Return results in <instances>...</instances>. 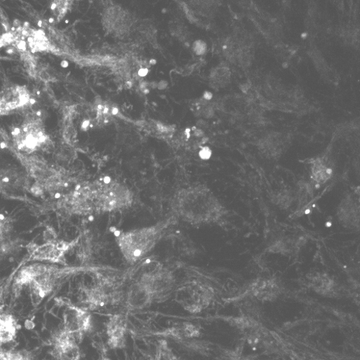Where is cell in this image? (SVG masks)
<instances>
[{"mask_svg":"<svg viewBox=\"0 0 360 360\" xmlns=\"http://www.w3.org/2000/svg\"><path fill=\"white\" fill-rule=\"evenodd\" d=\"M170 207L176 217L192 225L218 223L227 214L214 192L202 185L176 191Z\"/></svg>","mask_w":360,"mask_h":360,"instance_id":"obj_1","label":"cell"},{"mask_svg":"<svg viewBox=\"0 0 360 360\" xmlns=\"http://www.w3.org/2000/svg\"><path fill=\"white\" fill-rule=\"evenodd\" d=\"M171 219L155 225L136 228L119 235L117 244L125 260L134 265L140 261L162 239Z\"/></svg>","mask_w":360,"mask_h":360,"instance_id":"obj_2","label":"cell"},{"mask_svg":"<svg viewBox=\"0 0 360 360\" xmlns=\"http://www.w3.org/2000/svg\"><path fill=\"white\" fill-rule=\"evenodd\" d=\"M62 274L53 266L36 264L23 268L18 275L15 287L16 290L29 286L33 303L39 305L41 300L53 291L56 281Z\"/></svg>","mask_w":360,"mask_h":360,"instance_id":"obj_3","label":"cell"},{"mask_svg":"<svg viewBox=\"0 0 360 360\" xmlns=\"http://www.w3.org/2000/svg\"><path fill=\"white\" fill-rule=\"evenodd\" d=\"M99 186V183H95L77 187L60 199L61 209L74 215L87 216L97 213L96 200Z\"/></svg>","mask_w":360,"mask_h":360,"instance_id":"obj_4","label":"cell"},{"mask_svg":"<svg viewBox=\"0 0 360 360\" xmlns=\"http://www.w3.org/2000/svg\"><path fill=\"white\" fill-rule=\"evenodd\" d=\"M134 194L127 186L110 182L99 186L96 207L97 213L113 212L132 207Z\"/></svg>","mask_w":360,"mask_h":360,"instance_id":"obj_5","label":"cell"},{"mask_svg":"<svg viewBox=\"0 0 360 360\" xmlns=\"http://www.w3.org/2000/svg\"><path fill=\"white\" fill-rule=\"evenodd\" d=\"M214 298V289L198 280L186 282L176 292V299L191 313H199L207 307Z\"/></svg>","mask_w":360,"mask_h":360,"instance_id":"obj_6","label":"cell"},{"mask_svg":"<svg viewBox=\"0 0 360 360\" xmlns=\"http://www.w3.org/2000/svg\"><path fill=\"white\" fill-rule=\"evenodd\" d=\"M151 293L154 301H164L172 293L176 284L174 275L160 266L144 272L140 279Z\"/></svg>","mask_w":360,"mask_h":360,"instance_id":"obj_7","label":"cell"},{"mask_svg":"<svg viewBox=\"0 0 360 360\" xmlns=\"http://www.w3.org/2000/svg\"><path fill=\"white\" fill-rule=\"evenodd\" d=\"M92 327V316L86 307L68 305L63 313L62 330L79 340Z\"/></svg>","mask_w":360,"mask_h":360,"instance_id":"obj_8","label":"cell"},{"mask_svg":"<svg viewBox=\"0 0 360 360\" xmlns=\"http://www.w3.org/2000/svg\"><path fill=\"white\" fill-rule=\"evenodd\" d=\"M77 340L60 330L53 340V355L57 360H81V350Z\"/></svg>","mask_w":360,"mask_h":360,"instance_id":"obj_9","label":"cell"},{"mask_svg":"<svg viewBox=\"0 0 360 360\" xmlns=\"http://www.w3.org/2000/svg\"><path fill=\"white\" fill-rule=\"evenodd\" d=\"M338 218L342 225L351 230L359 228V194L356 191L347 194L338 209Z\"/></svg>","mask_w":360,"mask_h":360,"instance_id":"obj_10","label":"cell"},{"mask_svg":"<svg viewBox=\"0 0 360 360\" xmlns=\"http://www.w3.org/2000/svg\"><path fill=\"white\" fill-rule=\"evenodd\" d=\"M73 246L64 241H51L46 244L35 247L31 253L33 261L60 263L64 261L66 253Z\"/></svg>","mask_w":360,"mask_h":360,"instance_id":"obj_11","label":"cell"},{"mask_svg":"<svg viewBox=\"0 0 360 360\" xmlns=\"http://www.w3.org/2000/svg\"><path fill=\"white\" fill-rule=\"evenodd\" d=\"M247 293L261 301H273L282 293V286L277 279L258 278L249 286Z\"/></svg>","mask_w":360,"mask_h":360,"instance_id":"obj_12","label":"cell"},{"mask_svg":"<svg viewBox=\"0 0 360 360\" xmlns=\"http://www.w3.org/2000/svg\"><path fill=\"white\" fill-rule=\"evenodd\" d=\"M307 285L317 293L324 296H334L338 293V285L328 274L312 272L306 277Z\"/></svg>","mask_w":360,"mask_h":360,"instance_id":"obj_13","label":"cell"},{"mask_svg":"<svg viewBox=\"0 0 360 360\" xmlns=\"http://www.w3.org/2000/svg\"><path fill=\"white\" fill-rule=\"evenodd\" d=\"M127 324L120 314L113 316L106 326L109 345L112 349H122L125 345Z\"/></svg>","mask_w":360,"mask_h":360,"instance_id":"obj_14","label":"cell"},{"mask_svg":"<svg viewBox=\"0 0 360 360\" xmlns=\"http://www.w3.org/2000/svg\"><path fill=\"white\" fill-rule=\"evenodd\" d=\"M153 301L149 290L140 280L133 284L127 293V306L133 311L141 310Z\"/></svg>","mask_w":360,"mask_h":360,"instance_id":"obj_15","label":"cell"},{"mask_svg":"<svg viewBox=\"0 0 360 360\" xmlns=\"http://www.w3.org/2000/svg\"><path fill=\"white\" fill-rule=\"evenodd\" d=\"M305 244L301 237H284L275 240L269 245L268 251L282 256H290L297 254Z\"/></svg>","mask_w":360,"mask_h":360,"instance_id":"obj_16","label":"cell"},{"mask_svg":"<svg viewBox=\"0 0 360 360\" xmlns=\"http://www.w3.org/2000/svg\"><path fill=\"white\" fill-rule=\"evenodd\" d=\"M333 174V169L326 159L317 158L311 162L310 182L315 188L327 184Z\"/></svg>","mask_w":360,"mask_h":360,"instance_id":"obj_17","label":"cell"},{"mask_svg":"<svg viewBox=\"0 0 360 360\" xmlns=\"http://www.w3.org/2000/svg\"><path fill=\"white\" fill-rule=\"evenodd\" d=\"M314 188L315 187L310 181L302 180L299 182L297 190L295 191L296 213L303 214L310 209V205L314 199Z\"/></svg>","mask_w":360,"mask_h":360,"instance_id":"obj_18","label":"cell"},{"mask_svg":"<svg viewBox=\"0 0 360 360\" xmlns=\"http://www.w3.org/2000/svg\"><path fill=\"white\" fill-rule=\"evenodd\" d=\"M18 331V324L15 317L9 313L0 312V345L14 342Z\"/></svg>","mask_w":360,"mask_h":360,"instance_id":"obj_19","label":"cell"},{"mask_svg":"<svg viewBox=\"0 0 360 360\" xmlns=\"http://www.w3.org/2000/svg\"><path fill=\"white\" fill-rule=\"evenodd\" d=\"M274 203L281 209H289L296 202L295 191L282 190L273 197Z\"/></svg>","mask_w":360,"mask_h":360,"instance_id":"obj_20","label":"cell"},{"mask_svg":"<svg viewBox=\"0 0 360 360\" xmlns=\"http://www.w3.org/2000/svg\"><path fill=\"white\" fill-rule=\"evenodd\" d=\"M0 360H36L27 350L8 349L0 347Z\"/></svg>","mask_w":360,"mask_h":360,"instance_id":"obj_21","label":"cell"},{"mask_svg":"<svg viewBox=\"0 0 360 360\" xmlns=\"http://www.w3.org/2000/svg\"><path fill=\"white\" fill-rule=\"evenodd\" d=\"M194 50L198 55H202L207 50V45L202 41H198L194 43Z\"/></svg>","mask_w":360,"mask_h":360,"instance_id":"obj_22","label":"cell"},{"mask_svg":"<svg viewBox=\"0 0 360 360\" xmlns=\"http://www.w3.org/2000/svg\"><path fill=\"white\" fill-rule=\"evenodd\" d=\"M168 86V83L167 81H162L158 83V88L160 90H165Z\"/></svg>","mask_w":360,"mask_h":360,"instance_id":"obj_23","label":"cell"},{"mask_svg":"<svg viewBox=\"0 0 360 360\" xmlns=\"http://www.w3.org/2000/svg\"><path fill=\"white\" fill-rule=\"evenodd\" d=\"M4 301V286L0 284V305Z\"/></svg>","mask_w":360,"mask_h":360,"instance_id":"obj_24","label":"cell"},{"mask_svg":"<svg viewBox=\"0 0 360 360\" xmlns=\"http://www.w3.org/2000/svg\"><path fill=\"white\" fill-rule=\"evenodd\" d=\"M148 72V69H146V68H141V69H139V71L138 72V74L140 76L144 77V76H146L147 75Z\"/></svg>","mask_w":360,"mask_h":360,"instance_id":"obj_25","label":"cell"},{"mask_svg":"<svg viewBox=\"0 0 360 360\" xmlns=\"http://www.w3.org/2000/svg\"><path fill=\"white\" fill-rule=\"evenodd\" d=\"M41 78H42L43 80H44V81H48V80H49V78H50L49 75H48V73H46V71H43V72L41 73Z\"/></svg>","mask_w":360,"mask_h":360,"instance_id":"obj_26","label":"cell"},{"mask_svg":"<svg viewBox=\"0 0 360 360\" xmlns=\"http://www.w3.org/2000/svg\"><path fill=\"white\" fill-rule=\"evenodd\" d=\"M203 97L205 99L210 100L213 97V95L211 92H207L204 94Z\"/></svg>","mask_w":360,"mask_h":360,"instance_id":"obj_27","label":"cell"},{"mask_svg":"<svg viewBox=\"0 0 360 360\" xmlns=\"http://www.w3.org/2000/svg\"><path fill=\"white\" fill-rule=\"evenodd\" d=\"M90 125V121L89 120H85L84 121V123H83L82 125V128L83 130L86 131L87 130V128Z\"/></svg>","mask_w":360,"mask_h":360,"instance_id":"obj_28","label":"cell"},{"mask_svg":"<svg viewBox=\"0 0 360 360\" xmlns=\"http://www.w3.org/2000/svg\"><path fill=\"white\" fill-rule=\"evenodd\" d=\"M111 113H112L113 115L116 116V115H118L119 111H118V109L115 107V108H113V109L111 111Z\"/></svg>","mask_w":360,"mask_h":360,"instance_id":"obj_29","label":"cell"},{"mask_svg":"<svg viewBox=\"0 0 360 360\" xmlns=\"http://www.w3.org/2000/svg\"><path fill=\"white\" fill-rule=\"evenodd\" d=\"M133 86V84L132 83V82L130 81H128L126 83V87L127 89H131Z\"/></svg>","mask_w":360,"mask_h":360,"instance_id":"obj_30","label":"cell"},{"mask_svg":"<svg viewBox=\"0 0 360 360\" xmlns=\"http://www.w3.org/2000/svg\"><path fill=\"white\" fill-rule=\"evenodd\" d=\"M195 134L197 136V137H200L202 135V132L200 130H197L195 133Z\"/></svg>","mask_w":360,"mask_h":360,"instance_id":"obj_31","label":"cell"},{"mask_svg":"<svg viewBox=\"0 0 360 360\" xmlns=\"http://www.w3.org/2000/svg\"><path fill=\"white\" fill-rule=\"evenodd\" d=\"M150 85H151V87L152 88H153V89H154V88H158V83H151V84H150Z\"/></svg>","mask_w":360,"mask_h":360,"instance_id":"obj_32","label":"cell"},{"mask_svg":"<svg viewBox=\"0 0 360 360\" xmlns=\"http://www.w3.org/2000/svg\"><path fill=\"white\" fill-rule=\"evenodd\" d=\"M149 63L151 65H155L157 64V61L155 60H150Z\"/></svg>","mask_w":360,"mask_h":360,"instance_id":"obj_33","label":"cell"},{"mask_svg":"<svg viewBox=\"0 0 360 360\" xmlns=\"http://www.w3.org/2000/svg\"><path fill=\"white\" fill-rule=\"evenodd\" d=\"M62 66L63 67H68V62H67L66 61H64L62 63Z\"/></svg>","mask_w":360,"mask_h":360,"instance_id":"obj_34","label":"cell"},{"mask_svg":"<svg viewBox=\"0 0 360 360\" xmlns=\"http://www.w3.org/2000/svg\"><path fill=\"white\" fill-rule=\"evenodd\" d=\"M143 92H144V94H148V93H149V90H148V89L146 88V89H145L144 90H143Z\"/></svg>","mask_w":360,"mask_h":360,"instance_id":"obj_35","label":"cell"},{"mask_svg":"<svg viewBox=\"0 0 360 360\" xmlns=\"http://www.w3.org/2000/svg\"><path fill=\"white\" fill-rule=\"evenodd\" d=\"M99 360H111V359H109V358H106V357H102Z\"/></svg>","mask_w":360,"mask_h":360,"instance_id":"obj_36","label":"cell"},{"mask_svg":"<svg viewBox=\"0 0 360 360\" xmlns=\"http://www.w3.org/2000/svg\"><path fill=\"white\" fill-rule=\"evenodd\" d=\"M39 27H41V25H42V22H41V21H39Z\"/></svg>","mask_w":360,"mask_h":360,"instance_id":"obj_37","label":"cell"},{"mask_svg":"<svg viewBox=\"0 0 360 360\" xmlns=\"http://www.w3.org/2000/svg\"><path fill=\"white\" fill-rule=\"evenodd\" d=\"M54 22V19H51V18H50V22Z\"/></svg>","mask_w":360,"mask_h":360,"instance_id":"obj_38","label":"cell"}]
</instances>
